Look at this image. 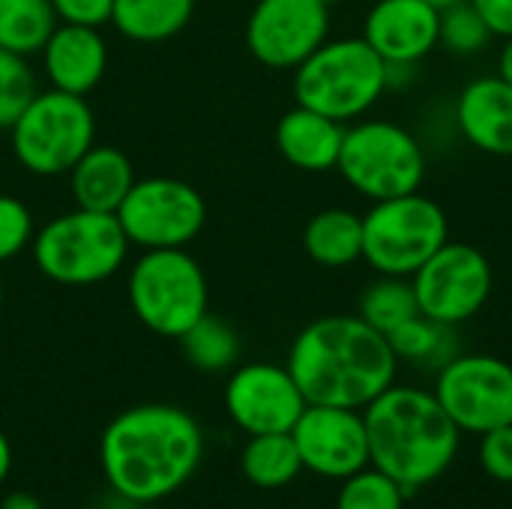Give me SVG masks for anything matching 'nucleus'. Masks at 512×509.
I'll return each mask as SVG.
<instances>
[{
  "label": "nucleus",
  "instance_id": "f257e3e1",
  "mask_svg": "<svg viewBox=\"0 0 512 509\" xmlns=\"http://www.w3.org/2000/svg\"><path fill=\"white\" fill-rule=\"evenodd\" d=\"M204 435L192 414L174 405H138L102 432L99 459L111 489L132 504H159L192 480Z\"/></svg>",
  "mask_w": 512,
  "mask_h": 509
},
{
  "label": "nucleus",
  "instance_id": "f03ea898",
  "mask_svg": "<svg viewBox=\"0 0 512 509\" xmlns=\"http://www.w3.org/2000/svg\"><path fill=\"white\" fill-rule=\"evenodd\" d=\"M396 369L387 336L360 315H324L303 327L288 351V372L309 405L363 411L396 384Z\"/></svg>",
  "mask_w": 512,
  "mask_h": 509
},
{
  "label": "nucleus",
  "instance_id": "7ed1b4c3",
  "mask_svg": "<svg viewBox=\"0 0 512 509\" xmlns=\"http://www.w3.org/2000/svg\"><path fill=\"white\" fill-rule=\"evenodd\" d=\"M369 465L393 477L411 498L447 474L459 450V426L438 396L420 387H387L363 408Z\"/></svg>",
  "mask_w": 512,
  "mask_h": 509
},
{
  "label": "nucleus",
  "instance_id": "20e7f679",
  "mask_svg": "<svg viewBox=\"0 0 512 509\" xmlns=\"http://www.w3.org/2000/svg\"><path fill=\"white\" fill-rule=\"evenodd\" d=\"M390 87V66L363 39H327L294 69V99L339 123L357 120Z\"/></svg>",
  "mask_w": 512,
  "mask_h": 509
},
{
  "label": "nucleus",
  "instance_id": "39448f33",
  "mask_svg": "<svg viewBox=\"0 0 512 509\" xmlns=\"http://www.w3.org/2000/svg\"><path fill=\"white\" fill-rule=\"evenodd\" d=\"M129 246L132 243L114 213L81 207L54 216L30 243L36 270L45 279L72 288L111 279L123 267Z\"/></svg>",
  "mask_w": 512,
  "mask_h": 509
},
{
  "label": "nucleus",
  "instance_id": "423d86ee",
  "mask_svg": "<svg viewBox=\"0 0 512 509\" xmlns=\"http://www.w3.org/2000/svg\"><path fill=\"white\" fill-rule=\"evenodd\" d=\"M447 240L444 207L420 192L372 201L363 216V261L378 276L411 279Z\"/></svg>",
  "mask_w": 512,
  "mask_h": 509
},
{
  "label": "nucleus",
  "instance_id": "0eeeda50",
  "mask_svg": "<svg viewBox=\"0 0 512 509\" xmlns=\"http://www.w3.org/2000/svg\"><path fill=\"white\" fill-rule=\"evenodd\" d=\"M18 165L36 177L69 174L96 144V117L84 96L45 90L30 99L9 129Z\"/></svg>",
  "mask_w": 512,
  "mask_h": 509
},
{
  "label": "nucleus",
  "instance_id": "6e6552de",
  "mask_svg": "<svg viewBox=\"0 0 512 509\" xmlns=\"http://www.w3.org/2000/svg\"><path fill=\"white\" fill-rule=\"evenodd\" d=\"M129 306L156 336L180 339L207 315V276L186 249H147L129 270Z\"/></svg>",
  "mask_w": 512,
  "mask_h": 509
},
{
  "label": "nucleus",
  "instance_id": "1a4fd4ad",
  "mask_svg": "<svg viewBox=\"0 0 512 509\" xmlns=\"http://www.w3.org/2000/svg\"><path fill=\"white\" fill-rule=\"evenodd\" d=\"M336 171L363 198L384 201L420 192L426 153L405 126L393 120H363L345 129Z\"/></svg>",
  "mask_w": 512,
  "mask_h": 509
},
{
  "label": "nucleus",
  "instance_id": "9d476101",
  "mask_svg": "<svg viewBox=\"0 0 512 509\" xmlns=\"http://www.w3.org/2000/svg\"><path fill=\"white\" fill-rule=\"evenodd\" d=\"M132 246L147 249H186L207 222L201 192L177 177L135 180L129 195L114 213Z\"/></svg>",
  "mask_w": 512,
  "mask_h": 509
},
{
  "label": "nucleus",
  "instance_id": "9b49d317",
  "mask_svg": "<svg viewBox=\"0 0 512 509\" xmlns=\"http://www.w3.org/2000/svg\"><path fill=\"white\" fill-rule=\"evenodd\" d=\"M411 285L420 315L447 327H459L489 303L495 273L489 258L477 246L447 240L411 276Z\"/></svg>",
  "mask_w": 512,
  "mask_h": 509
},
{
  "label": "nucleus",
  "instance_id": "f8f14e48",
  "mask_svg": "<svg viewBox=\"0 0 512 509\" xmlns=\"http://www.w3.org/2000/svg\"><path fill=\"white\" fill-rule=\"evenodd\" d=\"M435 396L459 432L486 435L512 423V366L492 354H456L438 369Z\"/></svg>",
  "mask_w": 512,
  "mask_h": 509
},
{
  "label": "nucleus",
  "instance_id": "ddd939ff",
  "mask_svg": "<svg viewBox=\"0 0 512 509\" xmlns=\"http://www.w3.org/2000/svg\"><path fill=\"white\" fill-rule=\"evenodd\" d=\"M330 36L321 0H258L246 21L249 54L270 69H297Z\"/></svg>",
  "mask_w": 512,
  "mask_h": 509
},
{
  "label": "nucleus",
  "instance_id": "4468645a",
  "mask_svg": "<svg viewBox=\"0 0 512 509\" xmlns=\"http://www.w3.org/2000/svg\"><path fill=\"white\" fill-rule=\"evenodd\" d=\"M300 450L303 471L327 480H345L369 468V435L366 420L354 408L306 405L291 429Z\"/></svg>",
  "mask_w": 512,
  "mask_h": 509
},
{
  "label": "nucleus",
  "instance_id": "2eb2a0df",
  "mask_svg": "<svg viewBox=\"0 0 512 509\" xmlns=\"http://www.w3.org/2000/svg\"><path fill=\"white\" fill-rule=\"evenodd\" d=\"M306 396L300 393L288 366L249 363L240 366L225 384L228 417L246 435L291 432L306 411Z\"/></svg>",
  "mask_w": 512,
  "mask_h": 509
},
{
  "label": "nucleus",
  "instance_id": "dca6fc26",
  "mask_svg": "<svg viewBox=\"0 0 512 509\" xmlns=\"http://www.w3.org/2000/svg\"><path fill=\"white\" fill-rule=\"evenodd\" d=\"M363 39L393 69L426 60L441 39V9L426 0H378L366 21Z\"/></svg>",
  "mask_w": 512,
  "mask_h": 509
},
{
  "label": "nucleus",
  "instance_id": "f3484780",
  "mask_svg": "<svg viewBox=\"0 0 512 509\" xmlns=\"http://www.w3.org/2000/svg\"><path fill=\"white\" fill-rule=\"evenodd\" d=\"M39 54L51 87L75 96H87L108 66V45L99 27L57 24Z\"/></svg>",
  "mask_w": 512,
  "mask_h": 509
},
{
  "label": "nucleus",
  "instance_id": "a211bd4d",
  "mask_svg": "<svg viewBox=\"0 0 512 509\" xmlns=\"http://www.w3.org/2000/svg\"><path fill=\"white\" fill-rule=\"evenodd\" d=\"M456 126L480 153L512 156V84L498 75L465 84L456 102Z\"/></svg>",
  "mask_w": 512,
  "mask_h": 509
},
{
  "label": "nucleus",
  "instance_id": "6ab92c4d",
  "mask_svg": "<svg viewBox=\"0 0 512 509\" xmlns=\"http://www.w3.org/2000/svg\"><path fill=\"white\" fill-rule=\"evenodd\" d=\"M345 126L321 111L294 105L276 123V150L300 171H333L342 153Z\"/></svg>",
  "mask_w": 512,
  "mask_h": 509
},
{
  "label": "nucleus",
  "instance_id": "aec40b11",
  "mask_svg": "<svg viewBox=\"0 0 512 509\" xmlns=\"http://www.w3.org/2000/svg\"><path fill=\"white\" fill-rule=\"evenodd\" d=\"M69 186L75 207L96 213H117L129 189L135 186V171L126 153L111 144H93L69 171Z\"/></svg>",
  "mask_w": 512,
  "mask_h": 509
},
{
  "label": "nucleus",
  "instance_id": "412c9836",
  "mask_svg": "<svg viewBox=\"0 0 512 509\" xmlns=\"http://www.w3.org/2000/svg\"><path fill=\"white\" fill-rule=\"evenodd\" d=\"M306 255L330 270L348 267L363 258V216L345 207L315 213L303 228Z\"/></svg>",
  "mask_w": 512,
  "mask_h": 509
},
{
  "label": "nucleus",
  "instance_id": "4be33fe9",
  "mask_svg": "<svg viewBox=\"0 0 512 509\" xmlns=\"http://www.w3.org/2000/svg\"><path fill=\"white\" fill-rule=\"evenodd\" d=\"M195 12V0H114L111 24L132 42H165Z\"/></svg>",
  "mask_w": 512,
  "mask_h": 509
},
{
  "label": "nucleus",
  "instance_id": "5701e85b",
  "mask_svg": "<svg viewBox=\"0 0 512 509\" xmlns=\"http://www.w3.org/2000/svg\"><path fill=\"white\" fill-rule=\"evenodd\" d=\"M243 477L258 489H282L297 480L303 471L300 450L291 438V432H273V435H249V444L240 456Z\"/></svg>",
  "mask_w": 512,
  "mask_h": 509
},
{
  "label": "nucleus",
  "instance_id": "b1692460",
  "mask_svg": "<svg viewBox=\"0 0 512 509\" xmlns=\"http://www.w3.org/2000/svg\"><path fill=\"white\" fill-rule=\"evenodd\" d=\"M54 27L51 0H0V48L21 57L39 54Z\"/></svg>",
  "mask_w": 512,
  "mask_h": 509
},
{
  "label": "nucleus",
  "instance_id": "393cba45",
  "mask_svg": "<svg viewBox=\"0 0 512 509\" xmlns=\"http://www.w3.org/2000/svg\"><path fill=\"white\" fill-rule=\"evenodd\" d=\"M177 342L183 348V357L201 372H225L240 357L237 330L228 321H222V318H216L210 312L201 315Z\"/></svg>",
  "mask_w": 512,
  "mask_h": 509
},
{
  "label": "nucleus",
  "instance_id": "a878e982",
  "mask_svg": "<svg viewBox=\"0 0 512 509\" xmlns=\"http://www.w3.org/2000/svg\"><path fill=\"white\" fill-rule=\"evenodd\" d=\"M387 342L396 354V360H408V363H423V366H444L450 363L456 354V342H453V327L438 324L426 315H414L411 321L399 324L396 330L387 333Z\"/></svg>",
  "mask_w": 512,
  "mask_h": 509
},
{
  "label": "nucleus",
  "instance_id": "bb28decb",
  "mask_svg": "<svg viewBox=\"0 0 512 509\" xmlns=\"http://www.w3.org/2000/svg\"><path fill=\"white\" fill-rule=\"evenodd\" d=\"M357 315L384 336L390 330H396L399 324L411 321L414 315H420L411 279L381 276L378 282L366 285V291L360 294V303H357Z\"/></svg>",
  "mask_w": 512,
  "mask_h": 509
},
{
  "label": "nucleus",
  "instance_id": "cd10ccee",
  "mask_svg": "<svg viewBox=\"0 0 512 509\" xmlns=\"http://www.w3.org/2000/svg\"><path fill=\"white\" fill-rule=\"evenodd\" d=\"M405 489L378 468H363L342 480L336 509H405Z\"/></svg>",
  "mask_w": 512,
  "mask_h": 509
},
{
  "label": "nucleus",
  "instance_id": "c85d7f7f",
  "mask_svg": "<svg viewBox=\"0 0 512 509\" xmlns=\"http://www.w3.org/2000/svg\"><path fill=\"white\" fill-rule=\"evenodd\" d=\"M489 39H492V30L486 27L480 12L471 6V0L456 3L450 9H441V39H438V45H444L450 54H456V57L480 54L489 45Z\"/></svg>",
  "mask_w": 512,
  "mask_h": 509
},
{
  "label": "nucleus",
  "instance_id": "c756f323",
  "mask_svg": "<svg viewBox=\"0 0 512 509\" xmlns=\"http://www.w3.org/2000/svg\"><path fill=\"white\" fill-rule=\"evenodd\" d=\"M36 93L39 90L27 57L0 48V129H12V123L21 117Z\"/></svg>",
  "mask_w": 512,
  "mask_h": 509
},
{
  "label": "nucleus",
  "instance_id": "7c9ffc66",
  "mask_svg": "<svg viewBox=\"0 0 512 509\" xmlns=\"http://www.w3.org/2000/svg\"><path fill=\"white\" fill-rule=\"evenodd\" d=\"M33 213L30 207L15 198L0 192V264L12 261L33 243Z\"/></svg>",
  "mask_w": 512,
  "mask_h": 509
},
{
  "label": "nucleus",
  "instance_id": "2f4dec72",
  "mask_svg": "<svg viewBox=\"0 0 512 509\" xmlns=\"http://www.w3.org/2000/svg\"><path fill=\"white\" fill-rule=\"evenodd\" d=\"M480 468L498 483H512V423L480 435Z\"/></svg>",
  "mask_w": 512,
  "mask_h": 509
},
{
  "label": "nucleus",
  "instance_id": "473e14b6",
  "mask_svg": "<svg viewBox=\"0 0 512 509\" xmlns=\"http://www.w3.org/2000/svg\"><path fill=\"white\" fill-rule=\"evenodd\" d=\"M54 15L60 24H81V27H102L111 21L114 0H51Z\"/></svg>",
  "mask_w": 512,
  "mask_h": 509
},
{
  "label": "nucleus",
  "instance_id": "72a5a7b5",
  "mask_svg": "<svg viewBox=\"0 0 512 509\" xmlns=\"http://www.w3.org/2000/svg\"><path fill=\"white\" fill-rule=\"evenodd\" d=\"M471 6L480 12L492 36H512V0H471Z\"/></svg>",
  "mask_w": 512,
  "mask_h": 509
},
{
  "label": "nucleus",
  "instance_id": "f704fd0d",
  "mask_svg": "<svg viewBox=\"0 0 512 509\" xmlns=\"http://www.w3.org/2000/svg\"><path fill=\"white\" fill-rule=\"evenodd\" d=\"M498 78H504L507 84H512V36L504 39V48L498 54Z\"/></svg>",
  "mask_w": 512,
  "mask_h": 509
},
{
  "label": "nucleus",
  "instance_id": "c9c22d12",
  "mask_svg": "<svg viewBox=\"0 0 512 509\" xmlns=\"http://www.w3.org/2000/svg\"><path fill=\"white\" fill-rule=\"evenodd\" d=\"M0 509H42V507H39V501H36L33 495L15 492V495H9V498L3 501V507Z\"/></svg>",
  "mask_w": 512,
  "mask_h": 509
},
{
  "label": "nucleus",
  "instance_id": "e433bc0d",
  "mask_svg": "<svg viewBox=\"0 0 512 509\" xmlns=\"http://www.w3.org/2000/svg\"><path fill=\"white\" fill-rule=\"evenodd\" d=\"M9 468H12V447H9L6 435L0 432V483L9 477Z\"/></svg>",
  "mask_w": 512,
  "mask_h": 509
},
{
  "label": "nucleus",
  "instance_id": "4c0bfd02",
  "mask_svg": "<svg viewBox=\"0 0 512 509\" xmlns=\"http://www.w3.org/2000/svg\"><path fill=\"white\" fill-rule=\"evenodd\" d=\"M426 3H432L435 9H450V6H456V3H465V0H426Z\"/></svg>",
  "mask_w": 512,
  "mask_h": 509
},
{
  "label": "nucleus",
  "instance_id": "58836bf2",
  "mask_svg": "<svg viewBox=\"0 0 512 509\" xmlns=\"http://www.w3.org/2000/svg\"><path fill=\"white\" fill-rule=\"evenodd\" d=\"M321 3H324V6H327V9H333V6H339V3H342V0H321Z\"/></svg>",
  "mask_w": 512,
  "mask_h": 509
},
{
  "label": "nucleus",
  "instance_id": "ea45409f",
  "mask_svg": "<svg viewBox=\"0 0 512 509\" xmlns=\"http://www.w3.org/2000/svg\"><path fill=\"white\" fill-rule=\"evenodd\" d=\"M0 309H3V273H0Z\"/></svg>",
  "mask_w": 512,
  "mask_h": 509
},
{
  "label": "nucleus",
  "instance_id": "a19ab883",
  "mask_svg": "<svg viewBox=\"0 0 512 509\" xmlns=\"http://www.w3.org/2000/svg\"><path fill=\"white\" fill-rule=\"evenodd\" d=\"M144 509H162V507H156V504H147V507Z\"/></svg>",
  "mask_w": 512,
  "mask_h": 509
}]
</instances>
